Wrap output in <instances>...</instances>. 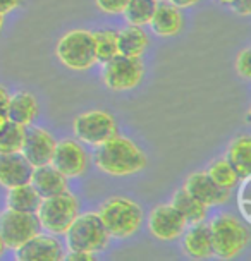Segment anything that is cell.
Masks as SVG:
<instances>
[{"label":"cell","instance_id":"cell-1","mask_svg":"<svg viewBox=\"0 0 251 261\" xmlns=\"http://www.w3.org/2000/svg\"><path fill=\"white\" fill-rule=\"evenodd\" d=\"M95 165L109 175H133L145 169L146 156L131 139L115 134L96 146Z\"/></svg>","mask_w":251,"mask_h":261},{"label":"cell","instance_id":"cell-2","mask_svg":"<svg viewBox=\"0 0 251 261\" xmlns=\"http://www.w3.org/2000/svg\"><path fill=\"white\" fill-rule=\"evenodd\" d=\"M64 236L69 251H88L93 254L104 251L110 242L109 230L95 212L78 213Z\"/></svg>","mask_w":251,"mask_h":261},{"label":"cell","instance_id":"cell-3","mask_svg":"<svg viewBox=\"0 0 251 261\" xmlns=\"http://www.w3.org/2000/svg\"><path fill=\"white\" fill-rule=\"evenodd\" d=\"M213 256L220 259H234L248 246L249 232L246 223L229 213H220L210 223Z\"/></svg>","mask_w":251,"mask_h":261},{"label":"cell","instance_id":"cell-4","mask_svg":"<svg viewBox=\"0 0 251 261\" xmlns=\"http://www.w3.org/2000/svg\"><path fill=\"white\" fill-rule=\"evenodd\" d=\"M98 215L110 237L126 239L141 227L143 210L128 198H110L100 206Z\"/></svg>","mask_w":251,"mask_h":261},{"label":"cell","instance_id":"cell-5","mask_svg":"<svg viewBox=\"0 0 251 261\" xmlns=\"http://www.w3.org/2000/svg\"><path fill=\"white\" fill-rule=\"evenodd\" d=\"M78 213H80V203H78L76 196L69 194L67 191L43 198L38 210H36L40 227L52 236L66 234V230L74 218L78 217Z\"/></svg>","mask_w":251,"mask_h":261},{"label":"cell","instance_id":"cell-6","mask_svg":"<svg viewBox=\"0 0 251 261\" xmlns=\"http://www.w3.org/2000/svg\"><path fill=\"white\" fill-rule=\"evenodd\" d=\"M57 57L66 67L74 71H86L96 64L93 33L72 30L66 33L57 43Z\"/></svg>","mask_w":251,"mask_h":261},{"label":"cell","instance_id":"cell-7","mask_svg":"<svg viewBox=\"0 0 251 261\" xmlns=\"http://www.w3.org/2000/svg\"><path fill=\"white\" fill-rule=\"evenodd\" d=\"M72 130L78 141L96 148L117 134V124L109 112L91 110L74 119Z\"/></svg>","mask_w":251,"mask_h":261},{"label":"cell","instance_id":"cell-8","mask_svg":"<svg viewBox=\"0 0 251 261\" xmlns=\"http://www.w3.org/2000/svg\"><path fill=\"white\" fill-rule=\"evenodd\" d=\"M145 69L141 60L136 57L115 55L104 64V83L112 91H128L136 88L143 79Z\"/></svg>","mask_w":251,"mask_h":261},{"label":"cell","instance_id":"cell-9","mask_svg":"<svg viewBox=\"0 0 251 261\" xmlns=\"http://www.w3.org/2000/svg\"><path fill=\"white\" fill-rule=\"evenodd\" d=\"M40 222L36 213H24L7 208L0 213V237L6 248L16 249L40 232Z\"/></svg>","mask_w":251,"mask_h":261},{"label":"cell","instance_id":"cell-10","mask_svg":"<svg viewBox=\"0 0 251 261\" xmlns=\"http://www.w3.org/2000/svg\"><path fill=\"white\" fill-rule=\"evenodd\" d=\"M186 227H188V222L170 203L153 208L150 218H148V228H150L152 236L159 241L179 239Z\"/></svg>","mask_w":251,"mask_h":261},{"label":"cell","instance_id":"cell-11","mask_svg":"<svg viewBox=\"0 0 251 261\" xmlns=\"http://www.w3.org/2000/svg\"><path fill=\"white\" fill-rule=\"evenodd\" d=\"M50 165H54L66 177H80L88 169V155L76 139H64L55 143V150Z\"/></svg>","mask_w":251,"mask_h":261},{"label":"cell","instance_id":"cell-12","mask_svg":"<svg viewBox=\"0 0 251 261\" xmlns=\"http://www.w3.org/2000/svg\"><path fill=\"white\" fill-rule=\"evenodd\" d=\"M55 139L48 130L41 127H31L26 129L24 141H22L21 153L28 162L35 167L48 165L52 162L54 150H55Z\"/></svg>","mask_w":251,"mask_h":261},{"label":"cell","instance_id":"cell-13","mask_svg":"<svg viewBox=\"0 0 251 261\" xmlns=\"http://www.w3.org/2000/svg\"><path fill=\"white\" fill-rule=\"evenodd\" d=\"M16 251L19 261H60L64 259V249L52 234H36L21 244Z\"/></svg>","mask_w":251,"mask_h":261},{"label":"cell","instance_id":"cell-14","mask_svg":"<svg viewBox=\"0 0 251 261\" xmlns=\"http://www.w3.org/2000/svg\"><path fill=\"white\" fill-rule=\"evenodd\" d=\"M183 188L205 206L224 204L231 198V189L218 186L207 172H194L186 179Z\"/></svg>","mask_w":251,"mask_h":261},{"label":"cell","instance_id":"cell-15","mask_svg":"<svg viewBox=\"0 0 251 261\" xmlns=\"http://www.w3.org/2000/svg\"><path fill=\"white\" fill-rule=\"evenodd\" d=\"M33 174V165L22 156V153L0 155V186L6 189L28 184Z\"/></svg>","mask_w":251,"mask_h":261},{"label":"cell","instance_id":"cell-16","mask_svg":"<svg viewBox=\"0 0 251 261\" xmlns=\"http://www.w3.org/2000/svg\"><path fill=\"white\" fill-rule=\"evenodd\" d=\"M183 248L186 254L193 259H208L213 256L212 232L210 225L205 222L191 223V227H186L183 232Z\"/></svg>","mask_w":251,"mask_h":261},{"label":"cell","instance_id":"cell-17","mask_svg":"<svg viewBox=\"0 0 251 261\" xmlns=\"http://www.w3.org/2000/svg\"><path fill=\"white\" fill-rule=\"evenodd\" d=\"M30 184L33 186L35 191L41 198H48L67 191V177L55 169L54 165H41L35 167L31 174Z\"/></svg>","mask_w":251,"mask_h":261},{"label":"cell","instance_id":"cell-18","mask_svg":"<svg viewBox=\"0 0 251 261\" xmlns=\"http://www.w3.org/2000/svg\"><path fill=\"white\" fill-rule=\"evenodd\" d=\"M150 26L159 36H175L183 28V14L181 9L172 6L170 2H159L152 16Z\"/></svg>","mask_w":251,"mask_h":261},{"label":"cell","instance_id":"cell-19","mask_svg":"<svg viewBox=\"0 0 251 261\" xmlns=\"http://www.w3.org/2000/svg\"><path fill=\"white\" fill-rule=\"evenodd\" d=\"M38 115V103L35 96L28 91H17L9 98L7 117L12 122L21 125H30Z\"/></svg>","mask_w":251,"mask_h":261},{"label":"cell","instance_id":"cell-20","mask_svg":"<svg viewBox=\"0 0 251 261\" xmlns=\"http://www.w3.org/2000/svg\"><path fill=\"white\" fill-rule=\"evenodd\" d=\"M148 46V36L141 26L124 28L117 33V52L119 55L126 57H136L139 59Z\"/></svg>","mask_w":251,"mask_h":261},{"label":"cell","instance_id":"cell-21","mask_svg":"<svg viewBox=\"0 0 251 261\" xmlns=\"http://www.w3.org/2000/svg\"><path fill=\"white\" fill-rule=\"evenodd\" d=\"M170 204L184 217V220L188 222V225L203 222L207 218L208 206H205L203 203H199L196 198H193V196L189 194L184 188L175 191L174 196H172Z\"/></svg>","mask_w":251,"mask_h":261},{"label":"cell","instance_id":"cell-22","mask_svg":"<svg viewBox=\"0 0 251 261\" xmlns=\"http://www.w3.org/2000/svg\"><path fill=\"white\" fill-rule=\"evenodd\" d=\"M227 162L234 167V170L238 172L239 179L249 177L251 174V139L249 136H238L229 144L227 150Z\"/></svg>","mask_w":251,"mask_h":261},{"label":"cell","instance_id":"cell-23","mask_svg":"<svg viewBox=\"0 0 251 261\" xmlns=\"http://www.w3.org/2000/svg\"><path fill=\"white\" fill-rule=\"evenodd\" d=\"M41 199L43 198L36 193L33 186L28 182L9 189L7 208L16 210V212H24V213H36Z\"/></svg>","mask_w":251,"mask_h":261},{"label":"cell","instance_id":"cell-24","mask_svg":"<svg viewBox=\"0 0 251 261\" xmlns=\"http://www.w3.org/2000/svg\"><path fill=\"white\" fill-rule=\"evenodd\" d=\"M157 0H129L124 9V17L131 26H146L150 24L152 16L157 9Z\"/></svg>","mask_w":251,"mask_h":261},{"label":"cell","instance_id":"cell-25","mask_svg":"<svg viewBox=\"0 0 251 261\" xmlns=\"http://www.w3.org/2000/svg\"><path fill=\"white\" fill-rule=\"evenodd\" d=\"M26 125L17 122H9L0 129V155H9V153H19L22 141H24Z\"/></svg>","mask_w":251,"mask_h":261},{"label":"cell","instance_id":"cell-26","mask_svg":"<svg viewBox=\"0 0 251 261\" xmlns=\"http://www.w3.org/2000/svg\"><path fill=\"white\" fill-rule=\"evenodd\" d=\"M93 43H95V55L96 62L105 64L110 59L115 57L117 52V33L104 30L93 33Z\"/></svg>","mask_w":251,"mask_h":261},{"label":"cell","instance_id":"cell-27","mask_svg":"<svg viewBox=\"0 0 251 261\" xmlns=\"http://www.w3.org/2000/svg\"><path fill=\"white\" fill-rule=\"evenodd\" d=\"M207 174L212 177L213 180L222 186V188L225 189H232L236 188V186L239 184V175L238 172L234 170V167L231 165L229 162H227V158H218L210 165V169L207 170Z\"/></svg>","mask_w":251,"mask_h":261},{"label":"cell","instance_id":"cell-28","mask_svg":"<svg viewBox=\"0 0 251 261\" xmlns=\"http://www.w3.org/2000/svg\"><path fill=\"white\" fill-rule=\"evenodd\" d=\"M239 182L241 188L238 193V208L241 212V217L244 218V222L251 223V179L244 177Z\"/></svg>","mask_w":251,"mask_h":261},{"label":"cell","instance_id":"cell-29","mask_svg":"<svg viewBox=\"0 0 251 261\" xmlns=\"http://www.w3.org/2000/svg\"><path fill=\"white\" fill-rule=\"evenodd\" d=\"M236 71L241 77L249 79L251 77V52L249 48L241 50L238 59H236Z\"/></svg>","mask_w":251,"mask_h":261},{"label":"cell","instance_id":"cell-30","mask_svg":"<svg viewBox=\"0 0 251 261\" xmlns=\"http://www.w3.org/2000/svg\"><path fill=\"white\" fill-rule=\"evenodd\" d=\"M96 7L107 14H122L129 0H95Z\"/></svg>","mask_w":251,"mask_h":261},{"label":"cell","instance_id":"cell-31","mask_svg":"<svg viewBox=\"0 0 251 261\" xmlns=\"http://www.w3.org/2000/svg\"><path fill=\"white\" fill-rule=\"evenodd\" d=\"M229 7L236 14H239V16H249L251 14V0H232Z\"/></svg>","mask_w":251,"mask_h":261},{"label":"cell","instance_id":"cell-32","mask_svg":"<svg viewBox=\"0 0 251 261\" xmlns=\"http://www.w3.org/2000/svg\"><path fill=\"white\" fill-rule=\"evenodd\" d=\"M64 259H67V261H93L95 256H93V253H88V251H69L67 254H64Z\"/></svg>","mask_w":251,"mask_h":261},{"label":"cell","instance_id":"cell-33","mask_svg":"<svg viewBox=\"0 0 251 261\" xmlns=\"http://www.w3.org/2000/svg\"><path fill=\"white\" fill-rule=\"evenodd\" d=\"M21 2H22V0H0V12L6 16V14L14 11L16 7H19Z\"/></svg>","mask_w":251,"mask_h":261},{"label":"cell","instance_id":"cell-34","mask_svg":"<svg viewBox=\"0 0 251 261\" xmlns=\"http://www.w3.org/2000/svg\"><path fill=\"white\" fill-rule=\"evenodd\" d=\"M9 91L4 86H0V110H6L7 112V105H9Z\"/></svg>","mask_w":251,"mask_h":261},{"label":"cell","instance_id":"cell-35","mask_svg":"<svg viewBox=\"0 0 251 261\" xmlns=\"http://www.w3.org/2000/svg\"><path fill=\"white\" fill-rule=\"evenodd\" d=\"M169 2L178 9H188V7L194 6L196 2H199V0H169Z\"/></svg>","mask_w":251,"mask_h":261},{"label":"cell","instance_id":"cell-36","mask_svg":"<svg viewBox=\"0 0 251 261\" xmlns=\"http://www.w3.org/2000/svg\"><path fill=\"white\" fill-rule=\"evenodd\" d=\"M7 122H9L7 112H6V110H0V129H2Z\"/></svg>","mask_w":251,"mask_h":261},{"label":"cell","instance_id":"cell-37","mask_svg":"<svg viewBox=\"0 0 251 261\" xmlns=\"http://www.w3.org/2000/svg\"><path fill=\"white\" fill-rule=\"evenodd\" d=\"M4 251H6V244H4L2 237H0V256H2V254H4Z\"/></svg>","mask_w":251,"mask_h":261},{"label":"cell","instance_id":"cell-38","mask_svg":"<svg viewBox=\"0 0 251 261\" xmlns=\"http://www.w3.org/2000/svg\"><path fill=\"white\" fill-rule=\"evenodd\" d=\"M218 4H222V6H231L232 0H217Z\"/></svg>","mask_w":251,"mask_h":261},{"label":"cell","instance_id":"cell-39","mask_svg":"<svg viewBox=\"0 0 251 261\" xmlns=\"http://www.w3.org/2000/svg\"><path fill=\"white\" fill-rule=\"evenodd\" d=\"M2 26H4V14L0 12V31H2Z\"/></svg>","mask_w":251,"mask_h":261},{"label":"cell","instance_id":"cell-40","mask_svg":"<svg viewBox=\"0 0 251 261\" xmlns=\"http://www.w3.org/2000/svg\"><path fill=\"white\" fill-rule=\"evenodd\" d=\"M157 2H169V0H157Z\"/></svg>","mask_w":251,"mask_h":261}]
</instances>
